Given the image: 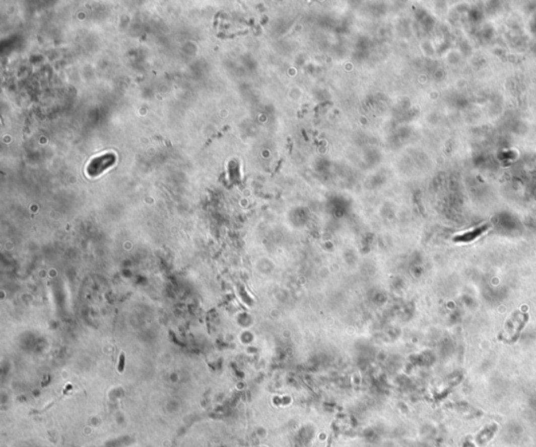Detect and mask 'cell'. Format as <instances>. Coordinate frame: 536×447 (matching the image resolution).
Instances as JSON below:
<instances>
[{
  "mask_svg": "<svg viewBox=\"0 0 536 447\" xmlns=\"http://www.w3.org/2000/svg\"><path fill=\"white\" fill-rule=\"evenodd\" d=\"M114 160L115 159L112 155H104L93 159L87 168L88 174L91 175V177H96V175L102 173L105 169L112 165Z\"/></svg>",
  "mask_w": 536,
  "mask_h": 447,
  "instance_id": "obj_1",
  "label": "cell"
},
{
  "mask_svg": "<svg viewBox=\"0 0 536 447\" xmlns=\"http://www.w3.org/2000/svg\"><path fill=\"white\" fill-rule=\"evenodd\" d=\"M488 225L484 224V225H481L479 227H476L472 230H468V231H465L464 233L462 234H459L454 237V240L455 241H461V242H468V241H473L475 240L476 238H478L479 236H481L482 234H484L487 230H488Z\"/></svg>",
  "mask_w": 536,
  "mask_h": 447,
  "instance_id": "obj_2",
  "label": "cell"
},
{
  "mask_svg": "<svg viewBox=\"0 0 536 447\" xmlns=\"http://www.w3.org/2000/svg\"><path fill=\"white\" fill-rule=\"evenodd\" d=\"M124 368H125V354L122 353L119 356V363H118V366H117V370L119 373H122L124 371Z\"/></svg>",
  "mask_w": 536,
  "mask_h": 447,
  "instance_id": "obj_3",
  "label": "cell"
}]
</instances>
